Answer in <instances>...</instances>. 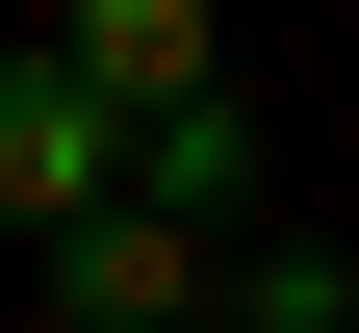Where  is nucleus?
Returning <instances> with one entry per match:
<instances>
[{
  "label": "nucleus",
  "instance_id": "4",
  "mask_svg": "<svg viewBox=\"0 0 359 333\" xmlns=\"http://www.w3.org/2000/svg\"><path fill=\"white\" fill-rule=\"evenodd\" d=\"M205 308H231V333H359V257H231Z\"/></svg>",
  "mask_w": 359,
  "mask_h": 333
},
{
  "label": "nucleus",
  "instance_id": "5",
  "mask_svg": "<svg viewBox=\"0 0 359 333\" xmlns=\"http://www.w3.org/2000/svg\"><path fill=\"white\" fill-rule=\"evenodd\" d=\"M205 333H231V308H205Z\"/></svg>",
  "mask_w": 359,
  "mask_h": 333
},
{
  "label": "nucleus",
  "instance_id": "2",
  "mask_svg": "<svg viewBox=\"0 0 359 333\" xmlns=\"http://www.w3.org/2000/svg\"><path fill=\"white\" fill-rule=\"evenodd\" d=\"M128 205V128L77 103L52 52H0V231H26V257H52V231H103Z\"/></svg>",
  "mask_w": 359,
  "mask_h": 333
},
{
  "label": "nucleus",
  "instance_id": "3",
  "mask_svg": "<svg viewBox=\"0 0 359 333\" xmlns=\"http://www.w3.org/2000/svg\"><path fill=\"white\" fill-rule=\"evenodd\" d=\"M205 282H231V257H205L180 205H103V231H52V308H26V333H205Z\"/></svg>",
  "mask_w": 359,
  "mask_h": 333
},
{
  "label": "nucleus",
  "instance_id": "1",
  "mask_svg": "<svg viewBox=\"0 0 359 333\" xmlns=\"http://www.w3.org/2000/svg\"><path fill=\"white\" fill-rule=\"evenodd\" d=\"M52 77L128 128V154H154L180 103H231V26H205V0H77V26H52Z\"/></svg>",
  "mask_w": 359,
  "mask_h": 333
}]
</instances>
